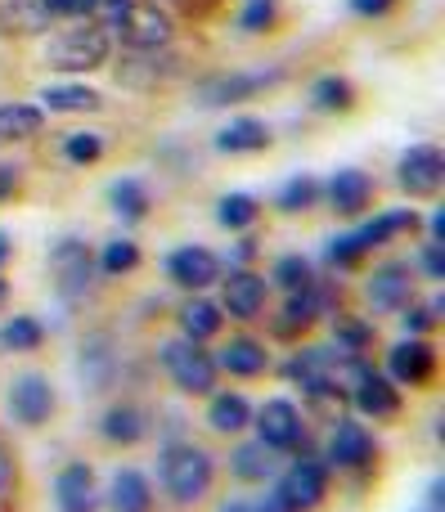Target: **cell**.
Listing matches in <instances>:
<instances>
[{"label": "cell", "mask_w": 445, "mask_h": 512, "mask_svg": "<svg viewBox=\"0 0 445 512\" xmlns=\"http://www.w3.org/2000/svg\"><path fill=\"white\" fill-rule=\"evenodd\" d=\"M41 342H45V328L36 315H14L0 324V351L27 355V351H41Z\"/></svg>", "instance_id": "cell-32"}, {"label": "cell", "mask_w": 445, "mask_h": 512, "mask_svg": "<svg viewBox=\"0 0 445 512\" xmlns=\"http://www.w3.org/2000/svg\"><path fill=\"white\" fill-rule=\"evenodd\" d=\"M99 481L90 463H68L54 477V508L59 512H99Z\"/></svg>", "instance_id": "cell-16"}, {"label": "cell", "mask_w": 445, "mask_h": 512, "mask_svg": "<svg viewBox=\"0 0 445 512\" xmlns=\"http://www.w3.org/2000/svg\"><path fill=\"white\" fill-rule=\"evenodd\" d=\"M216 149L221 153H261V149H270V126L261 122V117H234L230 126H221Z\"/></svg>", "instance_id": "cell-26"}, {"label": "cell", "mask_w": 445, "mask_h": 512, "mask_svg": "<svg viewBox=\"0 0 445 512\" xmlns=\"http://www.w3.org/2000/svg\"><path fill=\"white\" fill-rule=\"evenodd\" d=\"M252 256H257V239H239V243H234V256H230V261H234V265H248Z\"/></svg>", "instance_id": "cell-48"}, {"label": "cell", "mask_w": 445, "mask_h": 512, "mask_svg": "<svg viewBox=\"0 0 445 512\" xmlns=\"http://www.w3.org/2000/svg\"><path fill=\"white\" fill-rule=\"evenodd\" d=\"M257 198L252 194H225L221 203H216V221L225 225V230H252L257 225Z\"/></svg>", "instance_id": "cell-36"}, {"label": "cell", "mask_w": 445, "mask_h": 512, "mask_svg": "<svg viewBox=\"0 0 445 512\" xmlns=\"http://www.w3.org/2000/svg\"><path fill=\"white\" fill-rule=\"evenodd\" d=\"M428 230H432V243H445V207H437V212H432Z\"/></svg>", "instance_id": "cell-49"}, {"label": "cell", "mask_w": 445, "mask_h": 512, "mask_svg": "<svg viewBox=\"0 0 445 512\" xmlns=\"http://www.w3.org/2000/svg\"><path fill=\"white\" fill-rule=\"evenodd\" d=\"M108 203H113V212L122 216V221H144L149 216V189H144V180L135 176H122L113 189H108Z\"/></svg>", "instance_id": "cell-33"}, {"label": "cell", "mask_w": 445, "mask_h": 512, "mask_svg": "<svg viewBox=\"0 0 445 512\" xmlns=\"http://www.w3.org/2000/svg\"><path fill=\"white\" fill-rule=\"evenodd\" d=\"M108 54H113L108 27L77 23V27H68V32L54 36L50 50H45V59H50L54 68H63V72H95V68H104L108 63Z\"/></svg>", "instance_id": "cell-4"}, {"label": "cell", "mask_w": 445, "mask_h": 512, "mask_svg": "<svg viewBox=\"0 0 445 512\" xmlns=\"http://www.w3.org/2000/svg\"><path fill=\"white\" fill-rule=\"evenodd\" d=\"M108 32L122 36L126 50H167L176 27H171L167 9H158L153 0H131V5L122 9V18H117Z\"/></svg>", "instance_id": "cell-5"}, {"label": "cell", "mask_w": 445, "mask_h": 512, "mask_svg": "<svg viewBox=\"0 0 445 512\" xmlns=\"http://www.w3.org/2000/svg\"><path fill=\"white\" fill-rule=\"evenodd\" d=\"M311 104L315 113H351L356 108V86L347 77H320L311 86Z\"/></svg>", "instance_id": "cell-34"}, {"label": "cell", "mask_w": 445, "mask_h": 512, "mask_svg": "<svg viewBox=\"0 0 445 512\" xmlns=\"http://www.w3.org/2000/svg\"><path fill=\"white\" fill-rule=\"evenodd\" d=\"M54 18L45 9V0H5L0 5V32L5 36H36L45 32Z\"/></svg>", "instance_id": "cell-25"}, {"label": "cell", "mask_w": 445, "mask_h": 512, "mask_svg": "<svg viewBox=\"0 0 445 512\" xmlns=\"http://www.w3.org/2000/svg\"><path fill=\"white\" fill-rule=\"evenodd\" d=\"M378 459V441L360 418H338L329 436V468L338 472H365Z\"/></svg>", "instance_id": "cell-11"}, {"label": "cell", "mask_w": 445, "mask_h": 512, "mask_svg": "<svg viewBox=\"0 0 445 512\" xmlns=\"http://www.w3.org/2000/svg\"><path fill=\"white\" fill-rule=\"evenodd\" d=\"M333 360H338V346H306V351H297L293 360L284 364V378L297 382L315 405H329V400H338V391H333V382H329Z\"/></svg>", "instance_id": "cell-8"}, {"label": "cell", "mask_w": 445, "mask_h": 512, "mask_svg": "<svg viewBox=\"0 0 445 512\" xmlns=\"http://www.w3.org/2000/svg\"><path fill=\"white\" fill-rule=\"evenodd\" d=\"M333 346L347 355H365L369 346H374V324L356 319V315H338L333 319Z\"/></svg>", "instance_id": "cell-35"}, {"label": "cell", "mask_w": 445, "mask_h": 512, "mask_svg": "<svg viewBox=\"0 0 445 512\" xmlns=\"http://www.w3.org/2000/svg\"><path fill=\"white\" fill-rule=\"evenodd\" d=\"M315 198H320V180L315 176H293L279 189V212H311Z\"/></svg>", "instance_id": "cell-39"}, {"label": "cell", "mask_w": 445, "mask_h": 512, "mask_svg": "<svg viewBox=\"0 0 445 512\" xmlns=\"http://www.w3.org/2000/svg\"><path fill=\"white\" fill-rule=\"evenodd\" d=\"M108 508L113 512H153V490L149 477L135 468H117L113 486H108Z\"/></svg>", "instance_id": "cell-24"}, {"label": "cell", "mask_w": 445, "mask_h": 512, "mask_svg": "<svg viewBox=\"0 0 445 512\" xmlns=\"http://www.w3.org/2000/svg\"><path fill=\"white\" fill-rule=\"evenodd\" d=\"M284 72H230V77H207L194 86V104L198 108H230V104H243V99L261 95L270 90Z\"/></svg>", "instance_id": "cell-10"}, {"label": "cell", "mask_w": 445, "mask_h": 512, "mask_svg": "<svg viewBox=\"0 0 445 512\" xmlns=\"http://www.w3.org/2000/svg\"><path fill=\"white\" fill-rule=\"evenodd\" d=\"M207 427H212L216 436L248 432V427H252L248 396H239V391H212V400H207Z\"/></svg>", "instance_id": "cell-23"}, {"label": "cell", "mask_w": 445, "mask_h": 512, "mask_svg": "<svg viewBox=\"0 0 445 512\" xmlns=\"http://www.w3.org/2000/svg\"><path fill=\"white\" fill-rule=\"evenodd\" d=\"M396 180L410 198H432L445 185V153L437 144H414L396 162Z\"/></svg>", "instance_id": "cell-12"}, {"label": "cell", "mask_w": 445, "mask_h": 512, "mask_svg": "<svg viewBox=\"0 0 445 512\" xmlns=\"http://www.w3.org/2000/svg\"><path fill=\"white\" fill-rule=\"evenodd\" d=\"M423 270H428V279H445V243H428L423 248Z\"/></svg>", "instance_id": "cell-45"}, {"label": "cell", "mask_w": 445, "mask_h": 512, "mask_svg": "<svg viewBox=\"0 0 445 512\" xmlns=\"http://www.w3.org/2000/svg\"><path fill=\"white\" fill-rule=\"evenodd\" d=\"M221 328H225V310L216 306V301H207L194 292V301L180 306V333L194 337V342H207V337H216Z\"/></svg>", "instance_id": "cell-29"}, {"label": "cell", "mask_w": 445, "mask_h": 512, "mask_svg": "<svg viewBox=\"0 0 445 512\" xmlns=\"http://www.w3.org/2000/svg\"><path fill=\"white\" fill-rule=\"evenodd\" d=\"M50 279L63 301H81L95 283V256L81 239H59L50 248Z\"/></svg>", "instance_id": "cell-6"}, {"label": "cell", "mask_w": 445, "mask_h": 512, "mask_svg": "<svg viewBox=\"0 0 445 512\" xmlns=\"http://www.w3.org/2000/svg\"><path fill=\"white\" fill-rule=\"evenodd\" d=\"M257 441L261 445H270L275 454H293V450H302L306 445V418H302V409L293 405V400H266V405L257 409Z\"/></svg>", "instance_id": "cell-7"}, {"label": "cell", "mask_w": 445, "mask_h": 512, "mask_svg": "<svg viewBox=\"0 0 445 512\" xmlns=\"http://www.w3.org/2000/svg\"><path fill=\"white\" fill-rule=\"evenodd\" d=\"M347 400L356 405L360 418H374V423H387V418L401 414V391H396V382L383 378V373H374V369L356 382V391H351Z\"/></svg>", "instance_id": "cell-19"}, {"label": "cell", "mask_w": 445, "mask_h": 512, "mask_svg": "<svg viewBox=\"0 0 445 512\" xmlns=\"http://www.w3.org/2000/svg\"><path fill=\"white\" fill-rule=\"evenodd\" d=\"M14 185H18V180H14V171H5V167H0V198H9V194H14Z\"/></svg>", "instance_id": "cell-52"}, {"label": "cell", "mask_w": 445, "mask_h": 512, "mask_svg": "<svg viewBox=\"0 0 445 512\" xmlns=\"http://www.w3.org/2000/svg\"><path fill=\"white\" fill-rule=\"evenodd\" d=\"M158 481L176 504H198V499H207V490L216 481V463L203 445L176 441L158 454Z\"/></svg>", "instance_id": "cell-1"}, {"label": "cell", "mask_w": 445, "mask_h": 512, "mask_svg": "<svg viewBox=\"0 0 445 512\" xmlns=\"http://www.w3.org/2000/svg\"><path fill=\"white\" fill-rule=\"evenodd\" d=\"M428 508L432 512L445 508V481H432V486H428Z\"/></svg>", "instance_id": "cell-50"}, {"label": "cell", "mask_w": 445, "mask_h": 512, "mask_svg": "<svg viewBox=\"0 0 445 512\" xmlns=\"http://www.w3.org/2000/svg\"><path fill=\"white\" fill-rule=\"evenodd\" d=\"M230 472L239 481H270L279 477V454L261 441H248V445H234L230 454Z\"/></svg>", "instance_id": "cell-28"}, {"label": "cell", "mask_w": 445, "mask_h": 512, "mask_svg": "<svg viewBox=\"0 0 445 512\" xmlns=\"http://www.w3.org/2000/svg\"><path fill=\"white\" fill-rule=\"evenodd\" d=\"M176 68H180V59H171V54H162V50H126L122 63H117V81L135 86V90H149V86H158V81L176 77Z\"/></svg>", "instance_id": "cell-20"}, {"label": "cell", "mask_w": 445, "mask_h": 512, "mask_svg": "<svg viewBox=\"0 0 445 512\" xmlns=\"http://www.w3.org/2000/svg\"><path fill=\"white\" fill-rule=\"evenodd\" d=\"M63 158L77 162V167H95V162L104 158V135H95V131L68 135V140H63Z\"/></svg>", "instance_id": "cell-40"}, {"label": "cell", "mask_w": 445, "mask_h": 512, "mask_svg": "<svg viewBox=\"0 0 445 512\" xmlns=\"http://www.w3.org/2000/svg\"><path fill=\"white\" fill-rule=\"evenodd\" d=\"M144 432H149V418H144L140 405H113L99 423V436L108 445H140Z\"/></svg>", "instance_id": "cell-27"}, {"label": "cell", "mask_w": 445, "mask_h": 512, "mask_svg": "<svg viewBox=\"0 0 445 512\" xmlns=\"http://www.w3.org/2000/svg\"><path fill=\"white\" fill-rule=\"evenodd\" d=\"M329 203L338 216H347V221H356V216L369 212V203H374V180L365 176V171L347 167L338 171V176L329 180Z\"/></svg>", "instance_id": "cell-21"}, {"label": "cell", "mask_w": 445, "mask_h": 512, "mask_svg": "<svg viewBox=\"0 0 445 512\" xmlns=\"http://www.w3.org/2000/svg\"><path fill=\"white\" fill-rule=\"evenodd\" d=\"M212 360H216V369H225L230 378H261V373L270 369V355L257 337H230Z\"/></svg>", "instance_id": "cell-22"}, {"label": "cell", "mask_w": 445, "mask_h": 512, "mask_svg": "<svg viewBox=\"0 0 445 512\" xmlns=\"http://www.w3.org/2000/svg\"><path fill=\"white\" fill-rule=\"evenodd\" d=\"M365 297L374 310H401L414 297V265H405V261L378 265L365 283Z\"/></svg>", "instance_id": "cell-17"}, {"label": "cell", "mask_w": 445, "mask_h": 512, "mask_svg": "<svg viewBox=\"0 0 445 512\" xmlns=\"http://www.w3.org/2000/svg\"><path fill=\"white\" fill-rule=\"evenodd\" d=\"M275 495L284 499L293 512H315L324 499H329V468H324V463H315V459L288 463V472L279 477Z\"/></svg>", "instance_id": "cell-9"}, {"label": "cell", "mask_w": 445, "mask_h": 512, "mask_svg": "<svg viewBox=\"0 0 445 512\" xmlns=\"http://www.w3.org/2000/svg\"><path fill=\"white\" fill-rule=\"evenodd\" d=\"M441 297L432 301V306H414V301H405L401 306V324H405V333L410 337H419V333H432V328L441 324Z\"/></svg>", "instance_id": "cell-41"}, {"label": "cell", "mask_w": 445, "mask_h": 512, "mask_svg": "<svg viewBox=\"0 0 445 512\" xmlns=\"http://www.w3.org/2000/svg\"><path fill=\"white\" fill-rule=\"evenodd\" d=\"M9 256H14V243H9V234H5V230H0V265H5V261H9Z\"/></svg>", "instance_id": "cell-53"}, {"label": "cell", "mask_w": 445, "mask_h": 512, "mask_svg": "<svg viewBox=\"0 0 445 512\" xmlns=\"http://www.w3.org/2000/svg\"><path fill=\"white\" fill-rule=\"evenodd\" d=\"M5 405H9V414H14V423H23V427L50 423V414H54L50 378H45V373H18V378L9 382Z\"/></svg>", "instance_id": "cell-13"}, {"label": "cell", "mask_w": 445, "mask_h": 512, "mask_svg": "<svg viewBox=\"0 0 445 512\" xmlns=\"http://www.w3.org/2000/svg\"><path fill=\"white\" fill-rule=\"evenodd\" d=\"M126 5H131V0H90V18H95L99 27H113Z\"/></svg>", "instance_id": "cell-43"}, {"label": "cell", "mask_w": 445, "mask_h": 512, "mask_svg": "<svg viewBox=\"0 0 445 512\" xmlns=\"http://www.w3.org/2000/svg\"><path fill=\"white\" fill-rule=\"evenodd\" d=\"M428 512H432V508H428Z\"/></svg>", "instance_id": "cell-55"}, {"label": "cell", "mask_w": 445, "mask_h": 512, "mask_svg": "<svg viewBox=\"0 0 445 512\" xmlns=\"http://www.w3.org/2000/svg\"><path fill=\"white\" fill-rule=\"evenodd\" d=\"M50 18H90V0H45Z\"/></svg>", "instance_id": "cell-44"}, {"label": "cell", "mask_w": 445, "mask_h": 512, "mask_svg": "<svg viewBox=\"0 0 445 512\" xmlns=\"http://www.w3.org/2000/svg\"><path fill=\"white\" fill-rule=\"evenodd\" d=\"M275 14H279V0H248L239 14V27L243 32H266L275 23Z\"/></svg>", "instance_id": "cell-42"}, {"label": "cell", "mask_w": 445, "mask_h": 512, "mask_svg": "<svg viewBox=\"0 0 445 512\" xmlns=\"http://www.w3.org/2000/svg\"><path fill=\"white\" fill-rule=\"evenodd\" d=\"M41 104L50 108V113H99V108H104V95L90 86H45Z\"/></svg>", "instance_id": "cell-31"}, {"label": "cell", "mask_w": 445, "mask_h": 512, "mask_svg": "<svg viewBox=\"0 0 445 512\" xmlns=\"http://www.w3.org/2000/svg\"><path fill=\"white\" fill-rule=\"evenodd\" d=\"M216 512H252V495H234V499H225Z\"/></svg>", "instance_id": "cell-51"}, {"label": "cell", "mask_w": 445, "mask_h": 512, "mask_svg": "<svg viewBox=\"0 0 445 512\" xmlns=\"http://www.w3.org/2000/svg\"><path fill=\"white\" fill-rule=\"evenodd\" d=\"M162 369H167V378L176 382V391H185V396H212L216 373H221L212 351H203V342H194V337H171V342H162Z\"/></svg>", "instance_id": "cell-3"}, {"label": "cell", "mask_w": 445, "mask_h": 512, "mask_svg": "<svg viewBox=\"0 0 445 512\" xmlns=\"http://www.w3.org/2000/svg\"><path fill=\"white\" fill-rule=\"evenodd\" d=\"M414 230H419V212H405V207H396V212H378L374 221H365L360 230L333 239L324 256H329L333 265H356L365 252L387 248L392 239H401V234H414Z\"/></svg>", "instance_id": "cell-2"}, {"label": "cell", "mask_w": 445, "mask_h": 512, "mask_svg": "<svg viewBox=\"0 0 445 512\" xmlns=\"http://www.w3.org/2000/svg\"><path fill=\"white\" fill-rule=\"evenodd\" d=\"M387 373H392L396 387H423L437 373V346L423 342V337H405L387 351Z\"/></svg>", "instance_id": "cell-15"}, {"label": "cell", "mask_w": 445, "mask_h": 512, "mask_svg": "<svg viewBox=\"0 0 445 512\" xmlns=\"http://www.w3.org/2000/svg\"><path fill=\"white\" fill-rule=\"evenodd\" d=\"M252 512H293L279 495H252Z\"/></svg>", "instance_id": "cell-47"}, {"label": "cell", "mask_w": 445, "mask_h": 512, "mask_svg": "<svg viewBox=\"0 0 445 512\" xmlns=\"http://www.w3.org/2000/svg\"><path fill=\"white\" fill-rule=\"evenodd\" d=\"M5 297H9V283H5V279H0V301H5Z\"/></svg>", "instance_id": "cell-54"}, {"label": "cell", "mask_w": 445, "mask_h": 512, "mask_svg": "<svg viewBox=\"0 0 445 512\" xmlns=\"http://www.w3.org/2000/svg\"><path fill=\"white\" fill-rule=\"evenodd\" d=\"M135 265H140V248H135L131 239H113V243H104V252H99V274H108V279L131 274Z\"/></svg>", "instance_id": "cell-38"}, {"label": "cell", "mask_w": 445, "mask_h": 512, "mask_svg": "<svg viewBox=\"0 0 445 512\" xmlns=\"http://www.w3.org/2000/svg\"><path fill=\"white\" fill-rule=\"evenodd\" d=\"M356 14H365V18H383L387 9H396V0H347Z\"/></svg>", "instance_id": "cell-46"}, {"label": "cell", "mask_w": 445, "mask_h": 512, "mask_svg": "<svg viewBox=\"0 0 445 512\" xmlns=\"http://www.w3.org/2000/svg\"><path fill=\"white\" fill-rule=\"evenodd\" d=\"M266 297H270V283L261 279L257 270H248V265H230V274H225V283H221V310L225 315L252 324V319L266 310Z\"/></svg>", "instance_id": "cell-14"}, {"label": "cell", "mask_w": 445, "mask_h": 512, "mask_svg": "<svg viewBox=\"0 0 445 512\" xmlns=\"http://www.w3.org/2000/svg\"><path fill=\"white\" fill-rule=\"evenodd\" d=\"M270 283H275V288H284V292H302V288H311V283H315V270H311V261H306V256H297V252L293 256H279Z\"/></svg>", "instance_id": "cell-37"}, {"label": "cell", "mask_w": 445, "mask_h": 512, "mask_svg": "<svg viewBox=\"0 0 445 512\" xmlns=\"http://www.w3.org/2000/svg\"><path fill=\"white\" fill-rule=\"evenodd\" d=\"M45 126V113L36 104H0V144L36 140Z\"/></svg>", "instance_id": "cell-30"}, {"label": "cell", "mask_w": 445, "mask_h": 512, "mask_svg": "<svg viewBox=\"0 0 445 512\" xmlns=\"http://www.w3.org/2000/svg\"><path fill=\"white\" fill-rule=\"evenodd\" d=\"M167 274H171V283H180L185 292H203L221 279V261H216L207 248L189 243V248H176L167 256Z\"/></svg>", "instance_id": "cell-18"}]
</instances>
